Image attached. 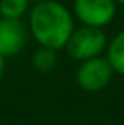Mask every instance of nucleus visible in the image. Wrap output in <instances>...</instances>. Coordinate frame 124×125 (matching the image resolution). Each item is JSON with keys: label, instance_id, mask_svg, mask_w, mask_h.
<instances>
[{"label": "nucleus", "instance_id": "4", "mask_svg": "<svg viewBox=\"0 0 124 125\" xmlns=\"http://www.w3.org/2000/svg\"><path fill=\"white\" fill-rule=\"evenodd\" d=\"M117 3L114 0H73L71 14L82 25L104 29L114 21Z\"/></svg>", "mask_w": 124, "mask_h": 125}, {"label": "nucleus", "instance_id": "10", "mask_svg": "<svg viewBox=\"0 0 124 125\" xmlns=\"http://www.w3.org/2000/svg\"><path fill=\"white\" fill-rule=\"evenodd\" d=\"M114 2H116L117 5H124V0H114Z\"/></svg>", "mask_w": 124, "mask_h": 125}, {"label": "nucleus", "instance_id": "3", "mask_svg": "<svg viewBox=\"0 0 124 125\" xmlns=\"http://www.w3.org/2000/svg\"><path fill=\"white\" fill-rule=\"evenodd\" d=\"M114 74L116 73H114L112 66L109 64L107 58L97 56V58L80 61L78 68H77V73H75V81L85 91L97 93V91L109 86Z\"/></svg>", "mask_w": 124, "mask_h": 125}, {"label": "nucleus", "instance_id": "7", "mask_svg": "<svg viewBox=\"0 0 124 125\" xmlns=\"http://www.w3.org/2000/svg\"><path fill=\"white\" fill-rule=\"evenodd\" d=\"M58 64V51L51 47L39 46L32 54V66L39 73H51Z\"/></svg>", "mask_w": 124, "mask_h": 125}, {"label": "nucleus", "instance_id": "11", "mask_svg": "<svg viewBox=\"0 0 124 125\" xmlns=\"http://www.w3.org/2000/svg\"><path fill=\"white\" fill-rule=\"evenodd\" d=\"M31 2H41V0H31Z\"/></svg>", "mask_w": 124, "mask_h": 125}, {"label": "nucleus", "instance_id": "1", "mask_svg": "<svg viewBox=\"0 0 124 125\" xmlns=\"http://www.w3.org/2000/svg\"><path fill=\"white\" fill-rule=\"evenodd\" d=\"M73 29L75 17L61 2L41 0L29 9V32L38 46L61 51Z\"/></svg>", "mask_w": 124, "mask_h": 125}, {"label": "nucleus", "instance_id": "2", "mask_svg": "<svg viewBox=\"0 0 124 125\" xmlns=\"http://www.w3.org/2000/svg\"><path fill=\"white\" fill-rule=\"evenodd\" d=\"M107 36L100 27H90V25H80L75 27L70 34L68 41L65 44L66 54L75 61H85L90 58L102 56L107 47Z\"/></svg>", "mask_w": 124, "mask_h": 125}, {"label": "nucleus", "instance_id": "9", "mask_svg": "<svg viewBox=\"0 0 124 125\" xmlns=\"http://www.w3.org/2000/svg\"><path fill=\"white\" fill-rule=\"evenodd\" d=\"M5 68H7V58H3L0 54V81H2V78L5 74Z\"/></svg>", "mask_w": 124, "mask_h": 125}, {"label": "nucleus", "instance_id": "6", "mask_svg": "<svg viewBox=\"0 0 124 125\" xmlns=\"http://www.w3.org/2000/svg\"><path fill=\"white\" fill-rule=\"evenodd\" d=\"M105 58L112 66L114 73L124 76V29L107 42Z\"/></svg>", "mask_w": 124, "mask_h": 125}, {"label": "nucleus", "instance_id": "8", "mask_svg": "<svg viewBox=\"0 0 124 125\" xmlns=\"http://www.w3.org/2000/svg\"><path fill=\"white\" fill-rule=\"evenodd\" d=\"M31 0H0V17L19 19L29 12Z\"/></svg>", "mask_w": 124, "mask_h": 125}, {"label": "nucleus", "instance_id": "5", "mask_svg": "<svg viewBox=\"0 0 124 125\" xmlns=\"http://www.w3.org/2000/svg\"><path fill=\"white\" fill-rule=\"evenodd\" d=\"M26 44V27L19 19L0 17V54L3 58L17 56Z\"/></svg>", "mask_w": 124, "mask_h": 125}]
</instances>
